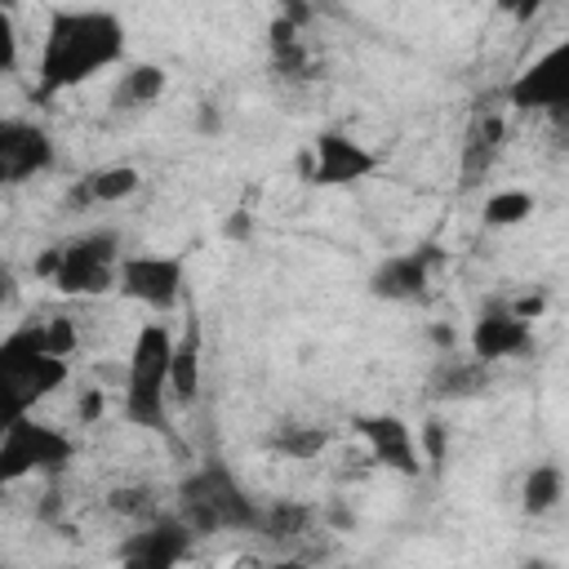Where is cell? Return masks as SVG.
<instances>
[{
  "mask_svg": "<svg viewBox=\"0 0 569 569\" xmlns=\"http://www.w3.org/2000/svg\"><path fill=\"white\" fill-rule=\"evenodd\" d=\"M129 49V31L111 9H53L36 58V93L58 98L111 71Z\"/></svg>",
  "mask_w": 569,
  "mask_h": 569,
  "instance_id": "obj_1",
  "label": "cell"
},
{
  "mask_svg": "<svg viewBox=\"0 0 569 569\" xmlns=\"http://www.w3.org/2000/svg\"><path fill=\"white\" fill-rule=\"evenodd\" d=\"M71 378V360L58 356L40 320H27L0 338V427L31 413Z\"/></svg>",
  "mask_w": 569,
  "mask_h": 569,
  "instance_id": "obj_2",
  "label": "cell"
},
{
  "mask_svg": "<svg viewBox=\"0 0 569 569\" xmlns=\"http://www.w3.org/2000/svg\"><path fill=\"white\" fill-rule=\"evenodd\" d=\"M120 231L116 227H93L76 231L58 244H49L36 258V276H44L62 298H102L116 289V267H120Z\"/></svg>",
  "mask_w": 569,
  "mask_h": 569,
  "instance_id": "obj_3",
  "label": "cell"
},
{
  "mask_svg": "<svg viewBox=\"0 0 569 569\" xmlns=\"http://www.w3.org/2000/svg\"><path fill=\"white\" fill-rule=\"evenodd\" d=\"M169 351H173V329L151 320L133 333L129 360H124V391L120 409L129 427L142 431H169Z\"/></svg>",
  "mask_w": 569,
  "mask_h": 569,
  "instance_id": "obj_4",
  "label": "cell"
},
{
  "mask_svg": "<svg viewBox=\"0 0 569 569\" xmlns=\"http://www.w3.org/2000/svg\"><path fill=\"white\" fill-rule=\"evenodd\" d=\"M178 516L196 529V538L200 533H244V529L258 533L262 507L244 493L236 471L213 458L178 480Z\"/></svg>",
  "mask_w": 569,
  "mask_h": 569,
  "instance_id": "obj_5",
  "label": "cell"
},
{
  "mask_svg": "<svg viewBox=\"0 0 569 569\" xmlns=\"http://www.w3.org/2000/svg\"><path fill=\"white\" fill-rule=\"evenodd\" d=\"M71 458H76V440L36 413H22L9 427H0V489L27 476H58L71 467Z\"/></svg>",
  "mask_w": 569,
  "mask_h": 569,
  "instance_id": "obj_6",
  "label": "cell"
},
{
  "mask_svg": "<svg viewBox=\"0 0 569 569\" xmlns=\"http://www.w3.org/2000/svg\"><path fill=\"white\" fill-rule=\"evenodd\" d=\"M116 293L147 307V311H178L187 293V258L182 253H160V249H138L120 253L116 267Z\"/></svg>",
  "mask_w": 569,
  "mask_h": 569,
  "instance_id": "obj_7",
  "label": "cell"
},
{
  "mask_svg": "<svg viewBox=\"0 0 569 569\" xmlns=\"http://www.w3.org/2000/svg\"><path fill=\"white\" fill-rule=\"evenodd\" d=\"M378 164H382L378 151L365 147L360 138H351V133H342V129H320V133L311 138L307 182H311V187H325V191H333V187H356V182L373 178Z\"/></svg>",
  "mask_w": 569,
  "mask_h": 569,
  "instance_id": "obj_8",
  "label": "cell"
},
{
  "mask_svg": "<svg viewBox=\"0 0 569 569\" xmlns=\"http://www.w3.org/2000/svg\"><path fill=\"white\" fill-rule=\"evenodd\" d=\"M507 102L516 111H551L560 116L569 107V44L556 40L547 53H538L529 67L516 71L507 84Z\"/></svg>",
  "mask_w": 569,
  "mask_h": 569,
  "instance_id": "obj_9",
  "label": "cell"
},
{
  "mask_svg": "<svg viewBox=\"0 0 569 569\" xmlns=\"http://www.w3.org/2000/svg\"><path fill=\"white\" fill-rule=\"evenodd\" d=\"M191 547H196V529L182 516H156L138 533H129L116 556L129 569H169V565L187 560Z\"/></svg>",
  "mask_w": 569,
  "mask_h": 569,
  "instance_id": "obj_10",
  "label": "cell"
},
{
  "mask_svg": "<svg viewBox=\"0 0 569 569\" xmlns=\"http://www.w3.org/2000/svg\"><path fill=\"white\" fill-rule=\"evenodd\" d=\"M58 160L53 133L36 120H9L0 116V187H18L36 173H44Z\"/></svg>",
  "mask_w": 569,
  "mask_h": 569,
  "instance_id": "obj_11",
  "label": "cell"
},
{
  "mask_svg": "<svg viewBox=\"0 0 569 569\" xmlns=\"http://www.w3.org/2000/svg\"><path fill=\"white\" fill-rule=\"evenodd\" d=\"M436 262H440L436 244H413L405 253H391L369 271V293L378 302H422L427 289H431V267Z\"/></svg>",
  "mask_w": 569,
  "mask_h": 569,
  "instance_id": "obj_12",
  "label": "cell"
},
{
  "mask_svg": "<svg viewBox=\"0 0 569 569\" xmlns=\"http://www.w3.org/2000/svg\"><path fill=\"white\" fill-rule=\"evenodd\" d=\"M356 436L365 440L369 458L400 471V476H422V453H418V436L400 413H356L351 418Z\"/></svg>",
  "mask_w": 569,
  "mask_h": 569,
  "instance_id": "obj_13",
  "label": "cell"
},
{
  "mask_svg": "<svg viewBox=\"0 0 569 569\" xmlns=\"http://www.w3.org/2000/svg\"><path fill=\"white\" fill-rule=\"evenodd\" d=\"M467 347H471V356H476V360H485V365H498V360L525 356V351L533 347V320L516 316L507 302H489V307L471 320Z\"/></svg>",
  "mask_w": 569,
  "mask_h": 569,
  "instance_id": "obj_14",
  "label": "cell"
},
{
  "mask_svg": "<svg viewBox=\"0 0 569 569\" xmlns=\"http://www.w3.org/2000/svg\"><path fill=\"white\" fill-rule=\"evenodd\" d=\"M200 351H204L200 316L187 311V325L182 333H173V351H169V405L178 409H191L200 400Z\"/></svg>",
  "mask_w": 569,
  "mask_h": 569,
  "instance_id": "obj_15",
  "label": "cell"
},
{
  "mask_svg": "<svg viewBox=\"0 0 569 569\" xmlns=\"http://www.w3.org/2000/svg\"><path fill=\"white\" fill-rule=\"evenodd\" d=\"M485 382H489V365H485V360H476V356H453V351H449V356L431 369L427 396H431V400H462V396L485 391Z\"/></svg>",
  "mask_w": 569,
  "mask_h": 569,
  "instance_id": "obj_16",
  "label": "cell"
},
{
  "mask_svg": "<svg viewBox=\"0 0 569 569\" xmlns=\"http://www.w3.org/2000/svg\"><path fill=\"white\" fill-rule=\"evenodd\" d=\"M142 187V173L133 164H102V169H89L76 191H71V204H120L129 200L133 191Z\"/></svg>",
  "mask_w": 569,
  "mask_h": 569,
  "instance_id": "obj_17",
  "label": "cell"
},
{
  "mask_svg": "<svg viewBox=\"0 0 569 569\" xmlns=\"http://www.w3.org/2000/svg\"><path fill=\"white\" fill-rule=\"evenodd\" d=\"M164 84H169V76L160 62H133L129 71H120L111 102H116V111H147L164 98Z\"/></svg>",
  "mask_w": 569,
  "mask_h": 569,
  "instance_id": "obj_18",
  "label": "cell"
},
{
  "mask_svg": "<svg viewBox=\"0 0 569 569\" xmlns=\"http://www.w3.org/2000/svg\"><path fill=\"white\" fill-rule=\"evenodd\" d=\"M502 138H507L502 116H493V111L476 116L471 129H467V142H462V173H467V178L489 173V164H493L498 151H502Z\"/></svg>",
  "mask_w": 569,
  "mask_h": 569,
  "instance_id": "obj_19",
  "label": "cell"
},
{
  "mask_svg": "<svg viewBox=\"0 0 569 569\" xmlns=\"http://www.w3.org/2000/svg\"><path fill=\"white\" fill-rule=\"evenodd\" d=\"M565 498V467L560 462H533L520 485V511L525 516H551Z\"/></svg>",
  "mask_w": 569,
  "mask_h": 569,
  "instance_id": "obj_20",
  "label": "cell"
},
{
  "mask_svg": "<svg viewBox=\"0 0 569 569\" xmlns=\"http://www.w3.org/2000/svg\"><path fill=\"white\" fill-rule=\"evenodd\" d=\"M533 209H538L533 191H525V187H498V191L485 200L480 218H485V227H520Z\"/></svg>",
  "mask_w": 569,
  "mask_h": 569,
  "instance_id": "obj_21",
  "label": "cell"
},
{
  "mask_svg": "<svg viewBox=\"0 0 569 569\" xmlns=\"http://www.w3.org/2000/svg\"><path fill=\"white\" fill-rule=\"evenodd\" d=\"M325 445H329V431L316 422H280V431H276V449L284 458H298V462L320 458Z\"/></svg>",
  "mask_w": 569,
  "mask_h": 569,
  "instance_id": "obj_22",
  "label": "cell"
},
{
  "mask_svg": "<svg viewBox=\"0 0 569 569\" xmlns=\"http://www.w3.org/2000/svg\"><path fill=\"white\" fill-rule=\"evenodd\" d=\"M311 516L316 511L302 507V502H276V507H262L258 533H267V538H298V533H307Z\"/></svg>",
  "mask_w": 569,
  "mask_h": 569,
  "instance_id": "obj_23",
  "label": "cell"
},
{
  "mask_svg": "<svg viewBox=\"0 0 569 569\" xmlns=\"http://www.w3.org/2000/svg\"><path fill=\"white\" fill-rule=\"evenodd\" d=\"M44 325V338H49V347L58 351V356H76V347H80V333H76V320L71 316H44L40 320Z\"/></svg>",
  "mask_w": 569,
  "mask_h": 569,
  "instance_id": "obj_24",
  "label": "cell"
},
{
  "mask_svg": "<svg viewBox=\"0 0 569 569\" xmlns=\"http://www.w3.org/2000/svg\"><path fill=\"white\" fill-rule=\"evenodd\" d=\"M18 27H13V13L0 9V76H13L18 71Z\"/></svg>",
  "mask_w": 569,
  "mask_h": 569,
  "instance_id": "obj_25",
  "label": "cell"
},
{
  "mask_svg": "<svg viewBox=\"0 0 569 569\" xmlns=\"http://www.w3.org/2000/svg\"><path fill=\"white\" fill-rule=\"evenodd\" d=\"M493 4H498V9H502L511 22H533V18H538V13H542L551 0H493Z\"/></svg>",
  "mask_w": 569,
  "mask_h": 569,
  "instance_id": "obj_26",
  "label": "cell"
},
{
  "mask_svg": "<svg viewBox=\"0 0 569 569\" xmlns=\"http://www.w3.org/2000/svg\"><path fill=\"white\" fill-rule=\"evenodd\" d=\"M107 502L116 511H124V516H138V511H147V489H116Z\"/></svg>",
  "mask_w": 569,
  "mask_h": 569,
  "instance_id": "obj_27",
  "label": "cell"
},
{
  "mask_svg": "<svg viewBox=\"0 0 569 569\" xmlns=\"http://www.w3.org/2000/svg\"><path fill=\"white\" fill-rule=\"evenodd\" d=\"M13 302H18V276H13L9 262H0V311L13 307Z\"/></svg>",
  "mask_w": 569,
  "mask_h": 569,
  "instance_id": "obj_28",
  "label": "cell"
},
{
  "mask_svg": "<svg viewBox=\"0 0 569 569\" xmlns=\"http://www.w3.org/2000/svg\"><path fill=\"white\" fill-rule=\"evenodd\" d=\"M422 449H427L431 462H440V453H445V431H440V422H427V431H422Z\"/></svg>",
  "mask_w": 569,
  "mask_h": 569,
  "instance_id": "obj_29",
  "label": "cell"
},
{
  "mask_svg": "<svg viewBox=\"0 0 569 569\" xmlns=\"http://www.w3.org/2000/svg\"><path fill=\"white\" fill-rule=\"evenodd\" d=\"M98 413H102V391H84V400H80V418L93 422Z\"/></svg>",
  "mask_w": 569,
  "mask_h": 569,
  "instance_id": "obj_30",
  "label": "cell"
},
{
  "mask_svg": "<svg viewBox=\"0 0 569 569\" xmlns=\"http://www.w3.org/2000/svg\"><path fill=\"white\" fill-rule=\"evenodd\" d=\"M13 4H18V0H0V9H13Z\"/></svg>",
  "mask_w": 569,
  "mask_h": 569,
  "instance_id": "obj_31",
  "label": "cell"
}]
</instances>
